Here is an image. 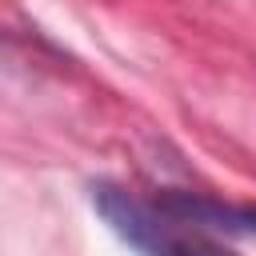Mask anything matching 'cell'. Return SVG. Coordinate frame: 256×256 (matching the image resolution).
Wrapping results in <instances>:
<instances>
[{
	"label": "cell",
	"mask_w": 256,
	"mask_h": 256,
	"mask_svg": "<svg viewBox=\"0 0 256 256\" xmlns=\"http://www.w3.org/2000/svg\"><path fill=\"white\" fill-rule=\"evenodd\" d=\"M92 204L104 216V224L136 252L144 256H172L180 236H172V228L164 224V208H152L144 200H136L132 192L116 188V184H92Z\"/></svg>",
	"instance_id": "1"
},
{
	"label": "cell",
	"mask_w": 256,
	"mask_h": 256,
	"mask_svg": "<svg viewBox=\"0 0 256 256\" xmlns=\"http://www.w3.org/2000/svg\"><path fill=\"white\" fill-rule=\"evenodd\" d=\"M172 256H236V252L216 248V244H208V240H180Z\"/></svg>",
	"instance_id": "2"
}]
</instances>
